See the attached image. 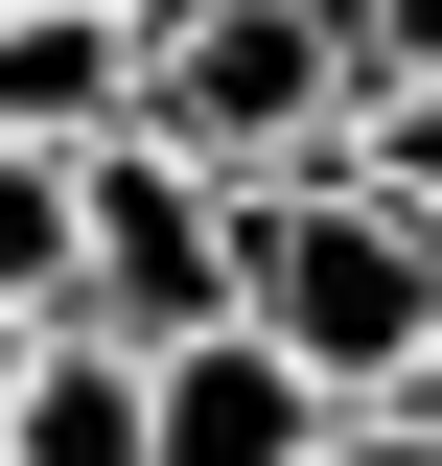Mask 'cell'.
<instances>
[{
	"label": "cell",
	"instance_id": "6",
	"mask_svg": "<svg viewBox=\"0 0 442 466\" xmlns=\"http://www.w3.org/2000/svg\"><path fill=\"white\" fill-rule=\"evenodd\" d=\"M0 466H140V350L24 327V350H0Z\"/></svg>",
	"mask_w": 442,
	"mask_h": 466
},
{
	"label": "cell",
	"instance_id": "3",
	"mask_svg": "<svg viewBox=\"0 0 442 466\" xmlns=\"http://www.w3.org/2000/svg\"><path fill=\"white\" fill-rule=\"evenodd\" d=\"M47 327H94V350H186V327H233V187H210V164H164L140 116H116V140H70Z\"/></svg>",
	"mask_w": 442,
	"mask_h": 466
},
{
	"label": "cell",
	"instance_id": "2",
	"mask_svg": "<svg viewBox=\"0 0 442 466\" xmlns=\"http://www.w3.org/2000/svg\"><path fill=\"white\" fill-rule=\"evenodd\" d=\"M349 0H140V140L210 187L303 164V140H349Z\"/></svg>",
	"mask_w": 442,
	"mask_h": 466
},
{
	"label": "cell",
	"instance_id": "7",
	"mask_svg": "<svg viewBox=\"0 0 442 466\" xmlns=\"http://www.w3.org/2000/svg\"><path fill=\"white\" fill-rule=\"evenodd\" d=\"M349 164H373L396 210L442 233V70H396V94H349Z\"/></svg>",
	"mask_w": 442,
	"mask_h": 466
},
{
	"label": "cell",
	"instance_id": "4",
	"mask_svg": "<svg viewBox=\"0 0 442 466\" xmlns=\"http://www.w3.org/2000/svg\"><path fill=\"white\" fill-rule=\"evenodd\" d=\"M303 443H326V373H279L256 327L140 350V466H303Z\"/></svg>",
	"mask_w": 442,
	"mask_h": 466
},
{
	"label": "cell",
	"instance_id": "9",
	"mask_svg": "<svg viewBox=\"0 0 442 466\" xmlns=\"http://www.w3.org/2000/svg\"><path fill=\"white\" fill-rule=\"evenodd\" d=\"M303 466H442V420H419V397H326V443H303Z\"/></svg>",
	"mask_w": 442,
	"mask_h": 466
},
{
	"label": "cell",
	"instance_id": "8",
	"mask_svg": "<svg viewBox=\"0 0 442 466\" xmlns=\"http://www.w3.org/2000/svg\"><path fill=\"white\" fill-rule=\"evenodd\" d=\"M47 257H70V164L0 140V327H47Z\"/></svg>",
	"mask_w": 442,
	"mask_h": 466
},
{
	"label": "cell",
	"instance_id": "10",
	"mask_svg": "<svg viewBox=\"0 0 442 466\" xmlns=\"http://www.w3.org/2000/svg\"><path fill=\"white\" fill-rule=\"evenodd\" d=\"M349 70H373V94H396V70H442V0H349Z\"/></svg>",
	"mask_w": 442,
	"mask_h": 466
},
{
	"label": "cell",
	"instance_id": "1",
	"mask_svg": "<svg viewBox=\"0 0 442 466\" xmlns=\"http://www.w3.org/2000/svg\"><path fill=\"white\" fill-rule=\"evenodd\" d=\"M233 327L279 350V373H326V397H396L442 327V233L396 210L349 140H303V164L233 187Z\"/></svg>",
	"mask_w": 442,
	"mask_h": 466
},
{
	"label": "cell",
	"instance_id": "12",
	"mask_svg": "<svg viewBox=\"0 0 442 466\" xmlns=\"http://www.w3.org/2000/svg\"><path fill=\"white\" fill-rule=\"evenodd\" d=\"M0 350H24V327H0Z\"/></svg>",
	"mask_w": 442,
	"mask_h": 466
},
{
	"label": "cell",
	"instance_id": "11",
	"mask_svg": "<svg viewBox=\"0 0 442 466\" xmlns=\"http://www.w3.org/2000/svg\"><path fill=\"white\" fill-rule=\"evenodd\" d=\"M396 397H419V420H442V327H419V373H396Z\"/></svg>",
	"mask_w": 442,
	"mask_h": 466
},
{
	"label": "cell",
	"instance_id": "5",
	"mask_svg": "<svg viewBox=\"0 0 442 466\" xmlns=\"http://www.w3.org/2000/svg\"><path fill=\"white\" fill-rule=\"evenodd\" d=\"M116 116H140V0H0V140L70 164Z\"/></svg>",
	"mask_w": 442,
	"mask_h": 466
}]
</instances>
